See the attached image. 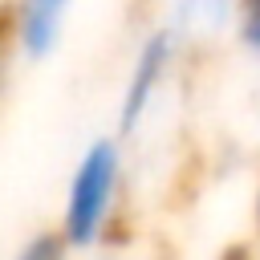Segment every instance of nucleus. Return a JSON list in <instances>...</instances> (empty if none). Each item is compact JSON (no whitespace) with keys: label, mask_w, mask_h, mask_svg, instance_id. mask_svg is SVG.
Instances as JSON below:
<instances>
[{"label":"nucleus","mask_w":260,"mask_h":260,"mask_svg":"<svg viewBox=\"0 0 260 260\" xmlns=\"http://www.w3.org/2000/svg\"><path fill=\"white\" fill-rule=\"evenodd\" d=\"M118 187H122V146L118 138H98L85 146L73 183H69V199H65V219H61V240L73 248H89L102 240L114 203H118Z\"/></svg>","instance_id":"1"},{"label":"nucleus","mask_w":260,"mask_h":260,"mask_svg":"<svg viewBox=\"0 0 260 260\" xmlns=\"http://www.w3.org/2000/svg\"><path fill=\"white\" fill-rule=\"evenodd\" d=\"M183 49V37L175 32V24H162L154 32H146V41L138 45V57L130 65L126 89H122V106H118V134H134L146 118V110L154 106L175 57Z\"/></svg>","instance_id":"2"},{"label":"nucleus","mask_w":260,"mask_h":260,"mask_svg":"<svg viewBox=\"0 0 260 260\" xmlns=\"http://www.w3.org/2000/svg\"><path fill=\"white\" fill-rule=\"evenodd\" d=\"M73 0H20L16 8V45L24 49V57H49L61 41L65 28V12Z\"/></svg>","instance_id":"3"},{"label":"nucleus","mask_w":260,"mask_h":260,"mask_svg":"<svg viewBox=\"0 0 260 260\" xmlns=\"http://www.w3.org/2000/svg\"><path fill=\"white\" fill-rule=\"evenodd\" d=\"M175 32H219L236 24V0H175Z\"/></svg>","instance_id":"4"},{"label":"nucleus","mask_w":260,"mask_h":260,"mask_svg":"<svg viewBox=\"0 0 260 260\" xmlns=\"http://www.w3.org/2000/svg\"><path fill=\"white\" fill-rule=\"evenodd\" d=\"M236 41L260 61V0H236Z\"/></svg>","instance_id":"5"},{"label":"nucleus","mask_w":260,"mask_h":260,"mask_svg":"<svg viewBox=\"0 0 260 260\" xmlns=\"http://www.w3.org/2000/svg\"><path fill=\"white\" fill-rule=\"evenodd\" d=\"M16 260H65V240L61 236H37L32 244H24V252Z\"/></svg>","instance_id":"6"},{"label":"nucleus","mask_w":260,"mask_h":260,"mask_svg":"<svg viewBox=\"0 0 260 260\" xmlns=\"http://www.w3.org/2000/svg\"><path fill=\"white\" fill-rule=\"evenodd\" d=\"M223 260H260V252H256V248L236 244V248H228V252H223Z\"/></svg>","instance_id":"7"},{"label":"nucleus","mask_w":260,"mask_h":260,"mask_svg":"<svg viewBox=\"0 0 260 260\" xmlns=\"http://www.w3.org/2000/svg\"><path fill=\"white\" fill-rule=\"evenodd\" d=\"M256 236H260V187H256Z\"/></svg>","instance_id":"8"}]
</instances>
